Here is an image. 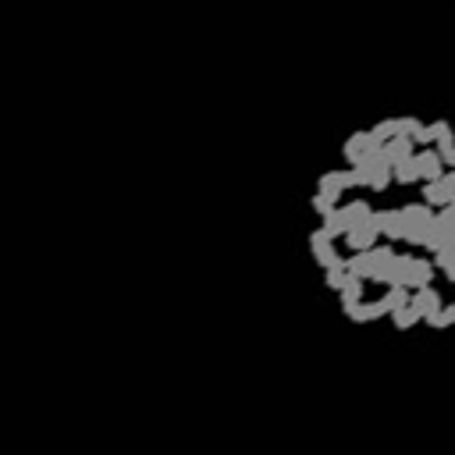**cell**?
Wrapping results in <instances>:
<instances>
[{"label": "cell", "mask_w": 455, "mask_h": 455, "mask_svg": "<svg viewBox=\"0 0 455 455\" xmlns=\"http://www.w3.org/2000/svg\"><path fill=\"white\" fill-rule=\"evenodd\" d=\"M423 320H427L430 327H437V331H441V327L455 324V306H441L437 313H430V317H423Z\"/></svg>", "instance_id": "44dd1931"}, {"label": "cell", "mask_w": 455, "mask_h": 455, "mask_svg": "<svg viewBox=\"0 0 455 455\" xmlns=\"http://www.w3.org/2000/svg\"><path fill=\"white\" fill-rule=\"evenodd\" d=\"M377 239H381V235L374 232L370 224H360V228H349V232H345V246H349L352 253H367V249H374Z\"/></svg>", "instance_id": "52a82bcc"}, {"label": "cell", "mask_w": 455, "mask_h": 455, "mask_svg": "<svg viewBox=\"0 0 455 455\" xmlns=\"http://www.w3.org/2000/svg\"><path fill=\"white\" fill-rule=\"evenodd\" d=\"M370 228L377 235H384V239H402L406 235V228H402V220H398V210H374L370 213Z\"/></svg>", "instance_id": "3957f363"}, {"label": "cell", "mask_w": 455, "mask_h": 455, "mask_svg": "<svg viewBox=\"0 0 455 455\" xmlns=\"http://www.w3.org/2000/svg\"><path fill=\"white\" fill-rule=\"evenodd\" d=\"M388 317H391V324H395L398 331H409V327L420 324V317H416L413 306H402V310H395V313H388Z\"/></svg>", "instance_id": "d6986e66"}, {"label": "cell", "mask_w": 455, "mask_h": 455, "mask_svg": "<svg viewBox=\"0 0 455 455\" xmlns=\"http://www.w3.org/2000/svg\"><path fill=\"white\" fill-rule=\"evenodd\" d=\"M395 125H398V139H409L423 121H416V118H409V114H406V118H395Z\"/></svg>", "instance_id": "cb8c5ba5"}, {"label": "cell", "mask_w": 455, "mask_h": 455, "mask_svg": "<svg viewBox=\"0 0 455 455\" xmlns=\"http://www.w3.org/2000/svg\"><path fill=\"white\" fill-rule=\"evenodd\" d=\"M381 303L388 306V313H395V310L409 306V292H406V289H398V284H388V292H384V299H381Z\"/></svg>", "instance_id": "e0dca14e"}, {"label": "cell", "mask_w": 455, "mask_h": 455, "mask_svg": "<svg viewBox=\"0 0 455 455\" xmlns=\"http://www.w3.org/2000/svg\"><path fill=\"white\" fill-rule=\"evenodd\" d=\"M381 150H384V160H388V167H395L398 160H409V157L416 153V146H413L409 139H388Z\"/></svg>", "instance_id": "ba28073f"}, {"label": "cell", "mask_w": 455, "mask_h": 455, "mask_svg": "<svg viewBox=\"0 0 455 455\" xmlns=\"http://www.w3.org/2000/svg\"><path fill=\"white\" fill-rule=\"evenodd\" d=\"M423 206L430 210H441V206H451L455 203V171H441L437 182H423Z\"/></svg>", "instance_id": "7a4b0ae2"}, {"label": "cell", "mask_w": 455, "mask_h": 455, "mask_svg": "<svg viewBox=\"0 0 455 455\" xmlns=\"http://www.w3.org/2000/svg\"><path fill=\"white\" fill-rule=\"evenodd\" d=\"M413 167H416V178H420V182H437V178H441V171H444L434 150H420V153H413Z\"/></svg>", "instance_id": "8992f818"}, {"label": "cell", "mask_w": 455, "mask_h": 455, "mask_svg": "<svg viewBox=\"0 0 455 455\" xmlns=\"http://www.w3.org/2000/svg\"><path fill=\"white\" fill-rule=\"evenodd\" d=\"M409 306H413V310H416V317L423 320V317L437 313L444 303H441V296H437V289H434V284H427V289H416V292H409Z\"/></svg>", "instance_id": "5b68a950"}, {"label": "cell", "mask_w": 455, "mask_h": 455, "mask_svg": "<svg viewBox=\"0 0 455 455\" xmlns=\"http://www.w3.org/2000/svg\"><path fill=\"white\" fill-rule=\"evenodd\" d=\"M341 210V217H345V224L349 228H360V224H370V206L363 203V199H352V203H345V206H338Z\"/></svg>", "instance_id": "8fae6325"}, {"label": "cell", "mask_w": 455, "mask_h": 455, "mask_svg": "<svg viewBox=\"0 0 455 455\" xmlns=\"http://www.w3.org/2000/svg\"><path fill=\"white\" fill-rule=\"evenodd\" d=\"M427 128H430V139H434V143H444V139H451V128H448V121H430Z\"/></svg>", "instance_id": "d4e9b609"}, {"label": "cell", "mask_w": 455, "mask_h": 455, "mask_svg": "<svg viewBox=\"0 0 455 455\" xmlns=\"http://www.w3.org/2000/svg\"><path fill=\"white\" fill-rule=\"evenodd\" d=\"M370 167V164H367ZM391 185V171L388 167H370V175H367V189H374V192H384Z\"/></svg>", "instance_id": "ac0fdd59"}, {"label": "cell", "mask_w": 455, "mask_h": 455, "mask_svg": "<svg viewBox=\"0 0 455 455\" xmlns=\"http://www.w3.org/2000/svg\"><path fill=\"white\" fill-rule=\"evenodd\" d=\"M430 267H434V270H441L448 281H455V249H437V253H434V260H430Z\"/></svg>", "instance_id": "9a60e30c"}, {"label": "cell", "mask_w": 455, "mask_h": 455, "mask_svg": "<svg viewBox=\"0 0 455 455\" xmlns=\"http://www.w3.org/2000/svg\"><path fill=\"white\" fill-rule=\"evenodd\" d=\"M320 232L334 242V239H345V232H349V224H345V217H341V210L334 206L331 213H324V224H320Z\"/></svg>", "instance_id": "7c38bea8"}, {"label": "cell", "mask_w": 455, "mask_h": 455, "mask_svg": "<svg viewBox=\"0 0 455 455\" xmlns=\"http://www.w3.org/2000/svg\"><path fill=\"white\" fill-rule=\"evenodd\" d=\"M430 217H434L430 206H423V203H406L402 210H398V220H402V228H406L402 242L423 246V239H427V232H430Z\"/></svg>", "instance_id": "6da1fadb"}, {"label": "cell", "mask_w": 455, "mask_h": 455, "mask_svg": "<svg viewBox=\"0 0 455 455\" xmlns=\"http://www.w3.org/2000/svg\"><path fill=\"white\" fill-rule=\"evenodd\" d=\"M356 182H352V175L349 171H324L320 175V196H327V199H341V192L345 189H352Z\"/></svg>", "instance_id": "277c9868"}, {"label": "cell", "mask_w": 455, "mask_h": 455, "mask_svg": "<svg viewBox=\"0 0 455 455\" xmlns=\"http://www.w3.org/2000/svg\"><path fill=\"white\" fill-rule=\"evenodd\" d=\"M345 263V260H341ZM324 284L331 292H341V284H345V267H331V270H324Z\"/></svg>", "instance_id": "7402d4cb"}, {"label": "cell", "mask_w": 455, "mask_h": 455, "mask_svg": "<svg viewBox=\"0 0 455 455\" xmlns=\"http://www.w3.org/2000/svg\"><path fill=\"white\" fill-rule=\"evenodd\" d=\"M430 150L437 153L441 167H451V164H455V143H451V139H444V143H434Z\"/></svg>", "instance_id": "603a6c76"}, {"label": "cell", "mask_w": 455, "mask_h": 455, "mask_svg": "<svg viewBox=\"0 0 455 455\" xmlns=\"http://www.w3.org/2000/svg\"><path fill=\"white\" fill-rule=\"evenodd\" d=\"M367 146H370V132H356V136H349L345 146H341V153H345L349 164H360V157H363Z\"/></svg>", "instance_id": "4fadbf2b"}, {"label": "cell", "mask_w": 455, "mask_h": 455, "mask_svg": "<svg viewBox=\"0 0 455 455\" xmlns=\"http://www.w3.org/2000/svg\"><path fill=\"white\" fill-rule=\"evenodd\" d=\"M341 267H345V274L349 277H360V281H370V270H374V256H370V249L367 253H352L345 263H341Z\"/></svg>", "instance_id": "9c48e42d"}, {"label": "cell", "mask_w": 455, "mask_h": 455, "mask_svg": "<svg viewBox=\"0 0 455 455\" xmlns=\"http://www.w3.org/2000/svg\"><path fill=\"white\" fill-rule=\"evenodd\" d=\"M310 253H313V263H320L324 270L341 267V253H338L331 242H310Z\"/></svg>", "instance_id": "30bf717a"}, {"label": "cell", "mask_w": 455, "mask_h": 455, "mask_svg": "<svg viewBox=\"0 0 455 455\" xmlns=\"http://www.w3.org/2000/svg\"><path fill=\"white\" fill-rule=\"evenodd\" d=\"M370 136H374L381 146H384L388 139H398V125H395V118H388V121H381L377 128H370Z\"/></svg>", "instance_id": "ffe728a7"}, {"label": "cell", "mask_w": 455, "mask_h": 455, "mask_svg": "<svg viewBox=\"0 0 455 455\" xmlns=\"http://www.w3.org/2000/svg\"><path fill=\"white\" fill-rule=\"evenodd\" d=\"M391 182H398V185L420 182V178H416V167H413V157H409V160H398V164L391 167Z\"/></svg>", "instance_id": "2e32d148"}, {"label": "cell", "mask_w": 455, "mask_h": 455, "mask_svg": "<svg viewBox=\"0 0 455 455\" xmlns=\"http://www.w3.org/2000/svg\"><path fill=\"white\" fill-rule=\"evenodd\" d=\"M338 296H341V306H356V303H363V281L345 274V284H341Z\"/></svg>", "instance_id": "5bb4252c"}, {"label": "cell", "mask_w": 455, "mask_h": 455, "mask_svg": "<svg viewBox=\"0 0 455 455\" xmlns=\"http://www.w3.org/2000/svg\"><path fill=\"white\" fill-rule=\"evenodd\" d=\"M310 206H313V210H317V213H320V217H324V213H331V210H334V206H338V203H334V199H327V196H320V192H317V196H313V199H310Z\"/></svg>", "instance_id": "484cf974"}]
</instances>
